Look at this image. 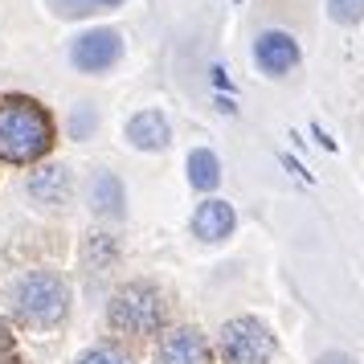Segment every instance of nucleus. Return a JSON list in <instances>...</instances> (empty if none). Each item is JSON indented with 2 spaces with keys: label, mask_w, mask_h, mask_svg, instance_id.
Wrapping results in <instances>:
<instances>
[{
  "label": "nucleus",
  "mask_w": 364,
  "mask_h": 364,
  "mask_svg": "<svg viewBox=\"0 0 364 364\" xmlns=\"http://www.w3.org/2000/svg\"><path fill=\"white\" fill-rule=\"evenodd\" d=\"M53 144V119L41 102L9 95L0 99V160L9 164H33Z\"/></svg>",
  "instance_id": "obj_1"
},
{
  "label": "nucleus",
  "mask_w": 364,
  "mask_h": 364,
  "mask_svg": "<svg viewBox=\"0 0 364 364\" xmlns=\"http://www.w3.org/2000/svg\"><path fill=\"white\" fill-rule=\"evenodd\" d=\"M9 303H13V315H17L21 323H29V328H53L70 311V287L53 270H29L25 279L13 282Z\"/></svg>",
  "instance_id": "obj_2"
},
{
  "label": "nucleus",
  "mask_w": 364,
  "mask_h": 364,
  "mask_svg": "<svg viewBox=\"0 0 364 364\" xmlns=\"http://www.w3.org/2000/svg\"><path fill=\"white\" fill-rule=\"evenodd\" d=\"M107 319L111 328L123 331V336H156L168 319V299L151 287V282H127L111 307H107Z\"/></svg>",
  "instance_id": "obj_3"
},
{
  "label": "nucleus",
  "mask_w": 364,
  "mask_h": 364,
  "mask_svg": "<svg viewBox=\"0 0 364 364\" xmlns=\"http://www.w3.org/2000/svg\"><path fill=\"white\" fill-rule=\"evenodd\" d=\"M274 356V336L262 319L242 315L221 328V360L225 364H270Z\"/></svg>",
  "instance_id": "obj_4"
},
{
  "label": "nucleus",
  "mask_w": 364,
  "mask_h": 364,
  "mask_svg": "<svg viewBox=\"0 0 364 364\" xmlns=\"http://www.w3.org/2000/svg\"><path fill=\"white\" fill-rule=\"evenodd\" d=\"M119 53H123V41H119L115 29H90V33H82L74 41L70 62L82 74H102V70H111L119 62Z\"/></svg>",
  "instance_id": "obj_5"
},
{
  "label": "nucleus",
  "mask_w": 364,
  "mask_h": 364,
  "mask_svg": "<svg viewBox=\"0 0 364 364\" xmlns=\"http://www.w3.org/2000/svg\"><path fill=\"white\" fill-rule=\"evenodd\" d=\"M254 62L262 74L270 78H282L287 70L299 66V46L291 33H282V29H262V33L254 37Z\"/></svg>",
  "instance_id": "obj_6"
},
{
  "label": "nucleus",
  "mask_w": 364,
  "mask_h": 364,
  "mask_svg": "<svg viewBox=\"0 0 364 364\" xmlns=\"http://www.w3.org/2000/svg\"><path fill=\"white\" fill-rule=\"evenodd\" d=\"M160 364H209V344L197 328H172L156 352Z\"/></svg>",
  "instance_id": "obj_7"
},
{
  "label": "nucleus",
  "mask_w": 364,
  "mask_h": 364,
  "mask_svg": "<svg viewBox=\"0 0 364 364\" xmlns=\"http://www.w3.org/2000/svg\"><path fill=\"white\" fill-rule=\"evenodd\" d=\"M70 168L66 164H50L41 168V172H33L29 176V197L37 200V205H46V209H62L70 200Z\"/></svg>",
  "instance_id": "obj_8"
},
{
  "label": "nucleus",
  "mask_w": 364,
  "mask_h": 364,
  "mask_svg": "<svg viewBox=\"0 0 364 364\" xmlns=\"http://www.w3.org/2000/svg\"><path fill=\"white\" fill-rule=\"evenodd\" d=\"M237 225V217L225 200H205L197 213H193V233H197L200 242H225Z\"/></svg>",
  "instance_id": "obj_9"
},
{
  "label": "nucleus",
  "mask_w": 364,
  "mask_h": 364,
  "mask_svg": "<svg viewBox=\"0 0 364 364\" xmlns=\"http://www.w3.org/2000/svg\"><path fill=\"white\" fill-rule=\"evenodd\" d=\"M127 139L144 151H160L172 139V127H168V119L160 111H144V115H135L127 123Z\"/></svg>",
  "instance_id": "obj_10"
},
{
  "label": "nucleus",
  "mask_w": 364,
  "mask_h": 364,
  "mask_svg": "<svg viewBox=\"0 0 364 364\" xmlns=\"http://www.w3.org/2000/svg\"><path fill=\"white\" fill-rule=\"evenodd\" d=\"M90 209L99 217H123V181L115 172H99L90 181Z\"/></svg>",
  "instance_id": "obj_11"
},
{
  "label": "nucleus",
  "mask_w": 364,
  "mask_h": 364,
  "mask_svg": "<svg viewBox=\"0 0 364 364\" xmlns=\"http://www.w3.org/2000/svg\"><path fill=\"white\" fill-rule=\"evenodd\" d=\"M188 181L200 193H213L217 184H221V164H217V156L209 148H197L188 156Z\"/></svg>",
  "instance_id": "obj_12"
},
{
  "label": "nucleus",
  "mask_w": 364,
  "mask_h": 364,
  "mask_svg": "<svg viewBox=\"0 0 364 364\" xmlns=\"http://www.w3.org/2000/svg\"><path fill=\"white\" fill-rule=\"evenodd\" d=\"M78 364H135V360L115 344H99V348H90V352H82Z\"/></svg>",
  "instance_id": "obj_13"
},
{
  "label": "nucleus",
  "mask_w": 364,
  "mask_h": 364,
  "mask_svg": "<svg viewBox=\"0 0 364 364\" xmlns=\"http://www.w3.org/2000/svg\"><path fill=\"white\" fill-rule=\"evenodd\" d=\"M328 13L340 25H356V21H364V0H328Z\"/></svg>",
  "instance_id": "obj_14"
},
{
  "label": "nucleus",
  "mask_w": 364,
  "mask_h": 364,
  "mask_svg": "<svg viewBox=\"0 0 364 364\" xmlns=\"http://www.w3.org/2000/svg\"><path fill=\"white\" fill-rule=\"evenodd\" d=\"M53 9L62 17H86V13H95V0H53Z\"/></svg>",
  "instance_id": "obj_15"
},
{
  "label": "nucleus",
  "mask_w": 364,
  "mask_h": 364,
  "mask_svg": "<svg viewBox=\"0 0 364 364\" xmlns=\"http://www.w3.org/2000/svg\"><path fill=\"white\" fill-rule=\"evenodd\" d=\"M90 127H95V111H78V115L70 119V132H74V139H86V135H90Z\"/></svg>",
  "instance_id": "obj_16"
},
{
  "label": "nucleus",
  "mask_w": 364,
  "mask_h": 364,
  "mask_svg": "<svg viewBox=\"0 0 364 364\" xmlns=\"http://www.w3.org/2000/svg\"><path fill=\"white\" fill-rule=\"evenodd\" d=\"M315 364H356V360H352V356H344V352H323Z\"/></svg>",
  "instance_id": "obj_17"
},
{
  "label": "nucleus",
  "mask_w": 364,
  "mask_h": 364,
  "mask_svg": "<svg viewBox=\"0 0 364 364\" xmlns=\"http://www.w3.org/2000/svg\"><path fill=\"white\" fill-rule=\"evenodd\" d=\"M4 348H13V328H9V319H0V352Z\"/></svg>",
  "instance_id": "obj_18"
},
{
  "label": "nucleus",
  "mask_w": 364,
  "mask_h": 364,
  "mask_svg": "<svg viewBox=\"0 0 364 364\" xmlns=\"http://www.w3.org/2000/svg\"><path fill=\"white\" fill-rule=\"evenodd\" d=\"M99 4L102 9H111V4H123V0H95V9H99Z\"/></svg>",
  "instance_id": "obj_19"
},
{
  "label": "nucleus",
  "mask_w": 364,
  "mask_h": 364,
  "mask_svg": "<svg viewBox=\"0 0 364 364\" xmlns=\"http://www.w3.org/2000/svg\"><path fill=\"white\" fill-rule=\"evenodd\" d=\"M0 364H17V360H0Z\"/></svg>",
  "instance_id": "obj_20"
}]
</instances>
